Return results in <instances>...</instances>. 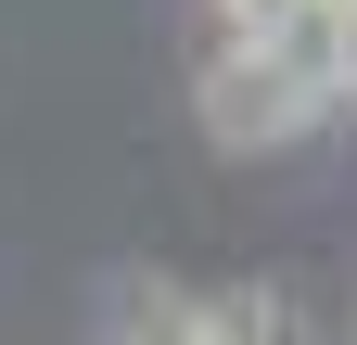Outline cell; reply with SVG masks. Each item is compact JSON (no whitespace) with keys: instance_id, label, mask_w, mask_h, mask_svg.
<instances>
[{"instance_id":"cell-1","label":"cell","mask_w":357,"mask_h":345,"mask_svg":"<svg viewBox=\"0 0 357 345\" xmlns=\"http://www.w3.org/2000/svg\"><path fill=\"white\" fill-rule=\"evenodd\" d=\"M192 115H204L217 154H281V141H306L319 90H306L281 52H255V38H204V64H192Z\"/></svg>"},{"instance_id":"cell-2","label":"cell","mask_w":357,"mask_h":345,"mask_svg":"<svg viewBox=\"0 0 357 345\" xmlns=\"http://www.w3.org/2000/svg\"><path fill=\"white\" fill-rule=\"evenodd\" d=\"M204 307H217V345H306L294 294H268V281H243V294H204Z\"/></svg>"},{"instance_id":"cell-3","label":"cell","mask_w":357,"mask_h":345,"mask_svg":"<svg viewBox=\"0 0 357 345\" xmlns=\"http://www.w3.org/2000/svg\"><path fill=\"white\" fill-rule=\"evenodd\" d=\"M115 345H217V307L204 294H141V320H128Z\"/></svg>"}]
</instances>
